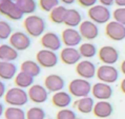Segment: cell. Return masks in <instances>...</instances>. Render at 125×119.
<instances>
[{
	"instance_id": "1",
	"label": "cell",
	"mask_w": 125,
	"mask_h": 119,
	"mask_svg": "<svg viewBox=\"0 0 125 119\" xmlns=\"http://www.w3.org/2000/svg\"><path fill=\"white\" fill-rule=\"evenodd\" d=\"M23 27L25 33L30 37H39L42 36L45 32L46 23L42 17L38 15H29L23 20Z\"/></svg>"
},
{
	"instance_id": "2",
	"label": "cell",
	"mask_w": 125,
	"mask_h": 119,
	"mask_svg": "<svg viewBox=\"0 0 125 119\" xmlns=\"http://www.w3.org/2000/svg\"><path fill=\"white\" fill-rule=\"evenodd\" d=\"M29 95L25 90L18 86H13L6 91L4 95V101L9 107H21L29 102Z\"/></svg>"
},
{
	"instance_id": "3",
	"label": "cell",
	"mask_w": 125,
	"mask_h": 119,
	"mask_svg": "<svg viewBox=\"0 0 125 119\" xmlns=\"http://www.w3.org/2000/svg\"><path fill=\"white\" fill-rule=\"evenodd\" d=\"M92 83L86 79L76 78L68 83V93L76 98H83L92 94Z\"/></svg>"
},
{
	"instance_id": "4",
	"label": "cell",
	"mask_w": 125,
	"mask_h": 119,
	"mask_svg": "<svg viewBox=\"0 0 125 119\" xmlns=\"http://www.w3.org/2000/svg\"><path fill=\"white\" fill-rule=\"evenodd\" d=\"M87 16L89 20L96 24H107L110 21V18L113 17V14L110 13L109 9L107 6L102 4H96L88 9Z\"/></svg>"
},
{
	"instance_id": "5",
	"label": "cell",
	"mask_w": 125,
	"mask_h": 119,
	"mask_svg": "<svg viewBox=\"0 0 125 119\" xmlns=\"http://www.w3.org/2000/svg\"><path fill=\"white\" fill-rule=\"evenodd\" d=\"M0 15L14 21L21 20L23 17L22 12L13 0H0Z\"/></svg>"
},
{
	"instance_id": "6",
	"label": "cell",
	"mask_w": 125,
	"mask_h": 119,
	"mask_svg": "<svg viewBox=\"0 0 125 119\" xmlns=\"http://www.w3.org/2000/svg\"><path fill=\"white\" fill-rule=\"evenodd\" d=\"M96 77L100 82H104L107 84L115 83L119 78V71L114 65L102 64L97 69Z\"/></svg>"
},
{
	"instance_id": "7",
	"label": "cell",
	"mask_w": 125,
	"mask_h": 119,
	"mask_svg": "<svg viewBox=\"0 0 125 119\" xmlns=\"http://www.w3.org/2000/svg\"><path fill=\"white\" fill-rule=\"evenodd\" d=\"M36 61L39 63L41 68L51 69L56 66L59 61V56L56 54V52L50 50H42L38 51L36 54Z\"/></svg>"
},
{
	"instance_id": "8",
	"label": "cell",
	"mask_w": 125,
	"mask_h": 119,
	"mask_svg": "<svg viewBox=\"0 0 125 119\" xmlns=\"http://www.w3.org/2000/svg\"><path fill=\"white\" fill-rule=\"evenodd\" d=\"M9 43L15 50L20 52V51L27 50L31 47V44H32V40H31V37L25 32L16 31V32H13L12 36L10 37Z\"/></svg>"
},
{
	"instance_id": "9",
	"label": "cell",
	"mask_w": 125,
	"mask_h": 119,
	"mask_svg": "<svg viewBox=\"0 0 125 119\" xmlns=\"http://www.w3.org/2000/svg\"><path fill=\"white\" fill-rule=\"evenodd\" d=\"M98 57L99 60L103 64L107 65H114L119 60L120 54L119 51L113 45H104L98 51Z\"/></svg>"
},
{
	"instance_id": "10",
	"label": "cell",
	"mask_w": 125,
	"mask_h": 119,
	"mask_svg": "<svg viewBox=\"0 0 125 119\" xmlns=\"http://www.w3.org/2000/svg\"><path fill=\"white\" fill-rule=\"evenodd\" d=\"M76 73L79 76V78L89 80L96 76L97 68L93 61L85 59V60H81L76 64Z\"/></svg>"
},
{
	"instance_id": "11",
	"label": "cell",
	"mask_w": 125,
	"mask_h": 119,
	"mask_svg": "<svg viewBox=\"0 0 125 119\" xmlns=\"http://www.w3.org/2000/svg\"><path fill=\"white\" fill-rule=\"evenodd\" d=\"M105 35L113 41H122L125 39V25L115 20L109 21L105 25Z\"/></svg>"
},
{
	"instance_id": "12",
	"label": "cell",
	"mask_w": 125,
	"mask_h": 119,
	"mask_svg": "<svg viewBox=\"0 0 125 119\" xmlns=\"http://www.w3.org/2000/svg\"><path fill=\"white\" fill-rule=\"evenodd\" d=\"M61 40L65 47L68 48H76L77 45L81 44L82 36L79 33L78 30L73 29V27H66L62 31Z\"/></svg>"
},
{
	"instance_id": "13",
	"label": "cell",
	"mask_w": 125,
	"mask_h": 119,
	"mask_svg": "<svg viewBox=\"0 0 125 119\" xmlns=\"http://www.w3.org/2000/svg\"><path fill=\"white\" fill-rule=\"evenodd\" d=\"M40 44L43 47V48L50 51L56 52L61 48L62 40L56 33L54 32H46L44 33L40 38Z\"/></svg>"
},
{
	"instance_id": "14",
	"label": "cell",
	"mask_w": 125,
	"mask_h": 119,
	"mask_svg": "<svg viewBox=\"0 0 125 119\" xmlns=\"http://www.w3.org/2000/svg\"><path fill=\"white\" fill-rule=\"evenodd\" d=\"M48 91L42 84H33L27 91L29 99L34 103L40 104L45 102L48 98Z\"/></svg>"
},
{
	"instance_id": "15",
	"label": "cell",
	"mask_w": 125,
	"mask_h": 119,
	"mask_svg": "<svg viewBox=\"0 0 125 119\" xmlns=\"http://www.w3.org/2000/svg\"><path fill=\"white\" fill-rule=\"evenodd\" d=\"M81 55H80L79 50L76 48H68L65 47L60 51L59 59L61 60L62 63L66 65H75L78 62L81 61Z\"/></svg>"
},
{
	"instance_id": "16",
	"label": "cell",
	"mask_w": 125,
	"mask_h": 119,
	"mask_svg": "<svg viewBox=\"0 0 125 119\" xmlns=\"http://www.w3.org/2000/svg\"><path fill=\"white\" fill-rule=\"evenodd\" d=\"M79 33L82 38L86 40H94L99 36V27L98 24L93 22L92 20H83L79 25Z\"/></svg>"
},
{
	"instance_id": "17",
	"label": "cell",
	"mask_w": 125,
	"mask_h": 119,
	"mask_svg": "<svg viewBox=\"0 0 125 119\" xmlns=\"http://www.w3.org/2000/svg\"><path fill=\"white\" fill-rule=\"evenodd\" d=\"M92 95L94 98L100 100H108L113 96V87L104 82H97L92 87Z\"/></svg>"
},
{
	"instance_id": "18",
	"label": "cell",
	"mask_w": 125,
	"mask_h": 119,
	"mask_svg": "<svg viewBox=\"0 0 125 119\" xmlns=\"http://www.w3.org/2000/svg\"><path fill=\"white\" fill-rule=\"evenodd\" d=\"M44 86L50 93H57L63 91L65 86V81L61 76L57 74H51L44 79Z\"/></svg>"
},
{
	"instance_id": "19",
	"label": "cell",
	"mask_w": 125,
	"mask_h": 119,
	"mask_svg": "<svg viewBox=\"0 0 125 119\" xmlns=\"http://www.w3.org/2000/svg\"><path fill=\"white\" fill-rule=\"evenodd\" d=\"M114 112V107L113 104L107 100H100L97 101L94 107L93 113L97 118L100 119H106L112 116Z\"/></svg>"
},
{
	"instance_id": "20",
	"label": "cell",
	"mask_w": 125,
	"mask_h": 119,
	"mask_svg": "<svg viewBox=\"0 0 125 119\" xmlns=\"http://www.w3.org/2000/svg\"><path fill=\"white\" fill-rule=\"evenodd\" d=\"M51 100L53 106L60 108V110L67 108V107L72 103V95L65 91H60V92L54 93Z\"/></svg>"
},
{
	"instance_id": "21",
	"label": "cell",
	"mask_w": 125,
	"mask_h": 119,
	"mask_svg": "<svg viewBox=\"0 0 125 119\" xmlns=\"http://www.w3.org/2000/svg\"><path fill=\"white\" fill-rule=\"evenodd\" d=\"M17 75V66L14 62L0 61V79L1 80H12Z\"/></svg>"
},
{
	"instance_id": "22",
	"label": "cell",
	"mask_w": 125,
	"mask_h": 119,
	"mask_svg": "<svg viewBox=\"0 0 125 119\" xmlns=\"http://www.w3.org/2000/svg\"><path fill=\"white\" fill-rule=\"evenodd\" d=\"M95 101H94L93 97H83V98H79L74 102V107L80 112L81 114H89L92 113L95 107Z\"/></svg>"
},
{
	"instance_id": "23",
	"label": "cell",
	"mask_w": 125,
	"mask_h": 119,
	"mask_svg": "<svg viewBox=\"0 0 125 119\" xmlns=\"http://www.w3.org/2000/svg\"><path fill=\"white\" fill-rule=\"evenodd\" d=\"M19 57L18 51L15 50L10 43L0 44V61L13 62Z\"/></svg>"
},
{
	"instance_id": "24",
	"label": "cell",
	"mask_w": 125,
	"mask_h": 119,
	"mask_svg": "<svg viewBox=\"0 0 125 119\" xmlns=\"http://www.w3.org/2000/svg\"><path fill=\"white\" fill-rule=\"evenodd\" d=\"M82 22V15L78 10L76 9H67L66 15L64 18V24L67 27H75L79 26Z\"/></svg>"
},
{
	"instance_id": "25",
	"label": "cell",
	"mask_w": 125,
	"mask_h": 119,
	"mask_svg": "<svg viewBox=\"0 0 125 119\" xmlns=\"http://www.w3.org/2000/svg\"><path fill=\"white\" fill-rule=\"evenodd\" d=\"M20 71L26 73L27 75L32 76L33 78L39 76L41 73V66L35 60H25L20 65Z\"/></svg>"
},
{
	"instance_id": "26",
	"label": "cell",
	"mask_w": 125,
	"mask_h": 119,
	"mask_svg": "<svg viewBox=\"0 0 125 119\" xmlns=\"http://www.w3.org/2000/svg\"><path fill=\"white\" fill-rule=\"evenodd\" d=\"M14 82H15L16 86L25 90V89H30L34 84V78L32 76L27 75L26 73L20 71L19 73H17L16 77L14 78Z\"/></svg>"
},
{
	"instance_id": "27",
	"label": "cell",
	"mask_w": 125,
	"mask_h": 119,
	"mask_svg": "<svg viewBox=\"0 0 125 119\" xmlns=\"http://www.w3.org/2000/svg\"><path fill=\"white\" fill-rule=\"evenodd\" d=\"M15 2L23 15H33L37 10V2L35 0H16Z\"/></svg>"
},
{
	"instance_id": "28",
	"label": "cell",
	"mask_w": 125,
	"mask_h": 119,
	"mask_svg": "<svg viewBox=\"0 0 125 119\" xmlns=\"http://www.w3.org/2000/svg\"><path fill=\"white\" fill-rule=\"evenodd\" d=\"M67 9L64 5H58L50 13V20L56 24L64 23V18L66 15Z\"/></svg>"
},
{
	"instance_id": "29",
	"label": "cell",
	"mask_w": 125,
	"mask_h": 119,
	"mask_svg": "<svg viewBox=\"0 0 125 119\" xmlns=\"http://www.w3.org/2000/svg\"><path fill=\"white\" fill-rule=\"evenodd\" d=\"M78 50L80 52V55H81V57L82 58H85V59L94 58L97 55V53H98V50H97L96 45L94 44V43H92V42L81 43Z\"/></svg>"
},
{
	"instance_id": "30",
	"label": "cell",
	"mask_w": 125,
	"mask_h": 119,
	"mask_svg": "<svg viewBox=\"0 0 125 119\" xmlns=\"http://www.w3.org/2000/svg\"><path fill=\"white\" fill-rule=\"evenodd\" d=\"M3 116L5 119H26V112H24L21 107H8Z\"/></svg>"
},
{
	"instance_id": "31",
	"label": "cell",
	"mask_w": 125,
	"mask_h": 119,
	"mask_svg": "<svg viewBox=\"0 0 125 119\" xmlns=\"http://www.w3.org/2000/svg\"><path fill=\"white\" fill-rule=\"evenodd\" d=\"M45 112L40 107H32L26 111V119H46Z\"/></svg>"
},
{
	"instance_id": "32",
	"label": "cell",
	"mask_w": 125,
	"mask_h": 119,
	"mask_svg": "<svg viewBox=\"0 0 125 119\" xmlns=\"http://www.w3.org/2000/svg\"><path fill=\"white\" fill-rule=\"evenodd\" d=\"M13 34V29L8 21L0 20V40L10 39Z\"/></svg>"
},
{
	"instance_id": "33",
	"label": "cell",
	"mask_w": 125,
	"mask_h": 119,
	"mask_svg": "<svg viewBox=\"0 0 125 119\" xmlns=\"http://www.w3.org/2000/svg\"><path fill=\"white\" fill-rule=\"evenodd\" d=\"M59 2V0H39V8L43 12L51 13L55 8L60 5Z\"/></svg>"
},
{
	"instance_id": "34",
	"label": "cell",
	"mask_w": 125,
	"mask_h": 119,
	"mask_svg": "<svg viewBox=\"0 0 125 119\" xmlns=\"http://www.w3.org/2000/svg\"><path fill=\"white\" fill-rule=\"evenodd\" d=\"M56 119H78L77 115L73 110L69 108H62L59 110L56 114Z\"/></svg>"
},
{
	"instance_id": "35",
	"label": "cell",
	"mask_w": 125,
	"mask_h": 119,
	"mask_svg": "<svg viewBox=\"0 0 125 119\" xmlns=\"http://www.w3.org/2000/svg\"><path fill=\"white\" fill-rule=\"evenodd\" d=\"M113 18L115 21L125 25V8H118L113 12Z\"/></svg>"
},
{
	"instance_id": "36",
	"label": "cell",
	"mask_w": 125,
	"mask_h": 119,
	"mask_svg": "<svg viewBox=\"0 0 125 119\" xmlns=\"http://www.w3.org/2000/svg\"><path fill=\"white\" fill-rule=\"evenodd\" d=\"M78 4L82 8H86V9H91L92 6L96 5L98 0H77Z\"/></svg>"
},
{
	"instance_id": "37",
	"label": "cell",
	"mask_w": 125,
	"mask_h": 119,
	"mask_svg": "<svg viewBox=\"0 0 125 119\" xmlns=\"http://www.w3.org/2000/svg\"><path fill=\"white\" fill-rule=\"evenodd\" d=\"M6 91L8 90H6V87H5L4 82H3V80L0 79V99H1L2 97H4Z\"/></svg>"
},
{
	"instance_id": "38",
	"label": "cell",
	"mask_w": 125,
	"mask_h": 119,
	"mask_svg": "<svg viewBox=\"0 0 125 119\" xmlns=\"http://www.w3.org/2000/svg\"><path fill=\"white\" fill-rule=\"evenodd\" d=\"M98 1L100 2V4H102L104 6H107V8L112 6L115 3V0H98Z\"/></svg>"
},
{
	"instance_id": "39",
	"label": "cell",
	"mask_w": 125,
	"mask_h": 119,
	"mask_svg": "<svg viewBox=\"0 0 125 119\" xmlns=\"http://www.w3.org/2000/svg\"><path fill=\"white\" fill-rule=\"evenodd\" d=\"M115 4H117L118 8H125V0H115Z\"/></svg>"
},
{
	"instance_id": "40",
	"label": "cell",
	"mask_w": 125,
	"mask_h": 119,
	"mask_svg": "<svg viewBox=\"0 0 125 119\" xmlns=\"http://www.w3.org/2000/svg\"><path fill=\"white\" fill-rule=\"evenodd\" d=\"M59 1L64 5H71V4H73V3H75L77 0H59Z\"/></svg>"
},
{
	"instance_id": "41",
	"label": "cell",
	"mask_w": 125,
	"mask_h": 119,
	"mask_svg": "<svg viewBox=\"0 0 125 119\" xmlns=\"http://www.w3.org/2000/svg\"><path fill=\"white\" fill-rule=\"evenodd\" d=\"M120 90H121V92L125 95V78H123L122 81H121V83H120Z\"/></svg>"
},
{
	"instance_id": "42",
	"label": "cell",
	"mask_w": 125,
	"mask_h": 119,
	"mask_svg": "<svg viewBox=\"0 0 125 119\" xmlns=\"http://www.w3.org/2000/svg\"><path fill=\"white\" fill-rule=\"evenodd\" d=\"M120 71L125 76V59H124L122 62H121V64H120Z\"/></svg>"
},
{
	"instance_id": "43",
	"label": "cell",
	"mask_w": 125,
	"mask_h": 119,
	"mask_svg": "<svg viewBox=\"0 0 125 119\" xmlns=\"http://www.w3.org/2000/svg\"><path fill=\"white\" fill-rule=\"evenodd\" d=\"M4 111H5L4 107H3V104L0 102V117H1L2 115H4Z\"/></svg>"
},
{
	"instance_id": "44",
	"label": "cell",
	"mask_w": 125,
	"mask_h": 119,
	"mask_svg": "<svg viewBox=\"0 0 125 119\" xmlns=\"http://www.w3.org/2000/svg\"><path fill=\"white\" fill-rule=\"evenodd\" d=\"M46 119H54V118H46Z\"/></svg>"
},
{
	"instance_id": "45",
	"label": "cell",
	"mask_w": 125,
	"mask_h": 119,
	"mask_svg": "<svg viewBox=\"0 0 125 119\" xmlns=\"http://www.w3.org/2000/svg\"><path fill=\"white\" fill-rule=\"evenodd\" d=\"M13 1H16V0H13Z\"/></svg>"
},
{
	"instance_id": "46",
	"label": "cell",
	"mask_w": 125,
	"mask_h": 119,
	"mask_svg": "<svg viewBox=\"0 0 125 119\" xmlns=\"http://www.w3.org/2000/svg\"><path fill=\"white\" fill-rule=\"evenodd\" d=\"M106 119H109V118H106Z\"/></svg>"
}]
</instances>
